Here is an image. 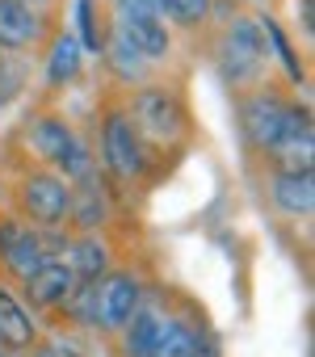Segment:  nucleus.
<instances>
[{
    "mask_svg": "<svg viewBox=\"0 0 315 357\" xmlns=\"http://www.w3.org/2000/svg\"><path fill=\"white\" fill-rule=\"evenodd\" d=\"M126 114H130L139 139L155 143V147H177L190 135V109H185V101L173 89H164V84H143L130 97Z\"/></svg>",
    "mask_w": 315,
    "mask_h": 357,
    "instance_id": "obj_1",
    "label": "nucleus"
},
{
    "mask_svg": "<svg viewBox=\"0 0 315 357\" xmlns=\"http://www.w3.org/2000/svg\"><path fill=\"white\" fill-rule=\"evenodd\" d=\"M240 126H244V135H248V143H252L256 151H273L282 139L307 130V126H311V114L298 109L294 101H286V97L261 89V93L244 97V105H240Z\"/></svg>",
    "mask_w": 315,
    "mask_h": 357,
    "instance_id": "obj_2",
    "label": "nucleus"
},
{
    "mask_svg": "<svg viewBox=\"0 0 315 357\" xmlns=\"http://www.w3.org/2000/svg\"><path fill=\"white\" fill-rule=\"evenodd\" d=\"M101 164L109 168V176L118 181H139L147 172V143L139 139L126 105H109L101 118Z\"/></svg>",
    "mask_w": 315,
    "mask_h": 357,
    "instance_id": "obj_3",
    "label": "nucleus"
},
{
    "mask_svg": "<svg viewBox=\"0 0 315 357\" xmlns=\"http://www.w3.org/2000/svg\"><path fill=\"white\" fill-rule=\"evenodd\" d=\"M17 202L38 227L51 231V227H63V219L72 211V185L51 168H30L17 185Z\"/></svg>",
    "mask_w": 315,
    "mask_h": 357,
    "instance_id": "obj_4",
    "label": "nucleus"
},
{
    "mask_svg": "<svg viewBox=\"0 0 315 357\" xmlns=\"http://www.w3.org/2000/svg\"><path fill=\"white\" fill-rule=\"evenodd\" d=\"M265 63V30L252 17H236L219 38V68L231 84H244Z\"/></svg>",
    "mask_w": 315,
    "mask_h": 357,
    "instance_id": "obj_5",
    "label": "nucleus"
},
{
    "mask_svg": "<svg viewBox=\"0 0 315 357\" xmlns=\"http://www.w3.org/2000/svg\"><path fill=\"white\" fill-rule=\"evenodd\" d=\"M139 307H143V286L130 269H114L93 286V328L122 332Z\"/></svg>",
    "mask_w": 315,
    "mask_h": 357,
    "instance_id": "obj_6",
    "label": "nucleus"
},
{
    "mask_svg": "<svg viewBox=\"0 0 315 357\" xmlns=\"http://www.w3.org/2000/svg\"><path fill=\"white\" fill-rule=\"evenodd\" d=\"M47 261H55V257H51V244L43 240L38 227H30L22 219H0V265H5L9 278L26 282Z\"/></svg>",
    "mask_w": 315,
    "mask_h": 357,
    "instance_id": "obj_7",
    "label": "nucleus"
},
{
    "mask_svg": "<svg viewBox=\"0 0 315 357\" xmlns=\"http://www.w3.org/2000/svg\"><path fill=\"white\" fill-rule=\"evenodd\" d=\"M26 286V294H30V303L38 307V311H59V307H68V298L76 294V278H72V269L63 265V261H47L34 278H26L22 282Z\"/></svg>",
    "mask_w": 315,
    "mask_h": 357,
    "instance_id": "obj_8",
    "label": "nucleus"
},
{
    "mask_svg": "<svg viewBox=\"0 0 315 357\" xmlns=\"http://www.w3.org/2000/svg\"><path fill=\"white\" fill-rule=\"evenodd\" d=\"M164 311L139 307L130 324L122 328V353L126 357H164Z\"/></svg>",
    "mask_w": 315,
    "mask_h": 357,
    "instance_id": "obj_9",
    "label": "nucleus"
},
{
    "mask_svg": "<svg viewBox=\"0 0 315 357\" xmlns=\"http://www.w3.org/2000/svg\"><path fill=\"white\" fill-rule=\"evenodd\" d=\"M269 198L290 219H311L315 211V176L311 172H273L269 176Z\"/></svg>",
    "mask_w": 315,
    "mask_h": 357,
    "instance_id": "obj_10",
    "label": "nucleus"
},
{
    "mask_svg": "<svg viewBox=\"0 0 315 357\" xmlns=\"http://www.w3.org/2000/svg\"><path fill=\"white\" fill-rule=\"evenodd\" d=\"M26 143H30V151H34L43 164H51V168H55V164L68 155V147L76 143V130L68 126V118H59V114H43V118H34V122H30Z\"/></svg>",
    "mask_w": 315,
    "mask_h": 357,
    "instance_id": "obj_11",
    "label": "nucleus"
},
{
    "mask_svg": "<svg viewBox=\"0 0 315 357\" xmlns=\"http://www.w3.org/2000/svg\"><path fill=\"white\" fill-rule=\"evenodd\" d=\"M63 265L72 269L76 282H101L109 273V244L97 240V231H80L72 244H63Z\"/></svg>",
    "mask_w": 315,
    "mask_h": 357,
    "instance_id": "obj_12",
    "label": "nucleus"
},
{
    "mask_svg": "<svg viewBox=\"0 0 315 357\" xmlns=\"http://www.w3.org/2000/svg\"><path fill=\"white\" fill-rule=\"evenodd\" d=\"M34 340H38V328H34L30 311L13 298L9 286H0V349L26 353V349H34Z\"/></svg>",
    "mask_w": 315,
    "mask_h": 357,
    "instance_id": "obj_13",
    "label": "nucleus"
},
{
    "mask_svg": "<svg viewBox=\"0 0 315 357\" xmlns=\"http://www.w3.org/2000/svg\"><path fill=\"white\" fill-rule=\"evenodd\" d=\"M38 43V13L26 0H0V51H26Z\"/></svg>",
    "mask_w": 315,
    "mask_h": 357,
    "instance_id": "obj_14",
    "label": "nucleus"
},
{
    "mask_svg": "<svg viewBox=\"0 0 315 357\" xmlns=\"http://www.w3.org/2000/svg\"><path fill=\"white\" fill-rule=\"evenodd\" d=\"M72 227L80 231H97L105 223V190L97 185V176H89V181L72 185V211H68Z\"/></svg>",
    "mask_w": 315,
    "mask_h": 357,
    "instance_id": "obj_15",
    "label": "nucleus"
},
{
    "mask_svg": "<svg viewBox=\"0 0 315 357\" xmlns=\"http://www.w3.org/2000/svg\"><path fill=\"white\" fill-rule=\"evenodd\" d=\"M269 160L277 164V172H311V164H315V135H311V126L290 135V139H282L269 151Z\"/></svg>",
    "mask_w": 315,
    "mask_h": 357,
    "instance_id": "obj_16",
    "label": "nucleus"
},
{
    "mask_svg": "<svg viewBox=\"0 0 315 357\" xmlns=\"http://www.w3.org/2000/svg\"><path fill=\"white\" fill-rule=\"evenodd\" d=\"M80 76V43L72 34H59L55 47H51V59H47V80L51 84H68Z\"/></svg>",
    "mask_w": 315,
    "mask_h": 357,
    "instance_id": "obj_17",
    "label": "nucleus"
},
{
    "mask_svg": "<svg viewBox=\"0 0 315 357\" xmlns=\"http://www.w3.org/2000/svg\"><path fill=\"white\" fill-rule=\"evenodd\" d=\"M109 55H114V68H118V76L122 80H139L143 76V68H147V59L130 47V38L114 26V34H109Z\"/></svg>",
    "mask_w": 315,
    "mask_h": 357,
    "instance_id": "obj_18",
    "label": "nucleus"
},
{
    "mask_svg": "<svg viewBox=\"0 0 315 357\" xmlns=\"http://www.w3.org/2000/svg\"><path fill=\"white\" fill-rule=\"evenodd\" d=\"M160 13L173 26H202L210 17V0H160Z\"/></svg>",
    "mask_w": 315,
    "mask_h": 357,
    "instance_id": "obj_19",
    "label": "nucleus"
},
{
    "mask_svg": "<svg viewBox=\"0 0 315 357\" xmlns=\"http://www.w3.org/2000/svg\"><path fill=\"white\" fill-rule=\"evenodd\" d=\"M76 17H80V47L84 51H101L105 47V30H101V17H97V0H76Z\"/></svg>",
    "mask_w": 315,
    "mask_h": 357,
    "instance_id": "obj_20",
    "label": "nucleus"
},
{
    "mask_svg": "<svg viewBox=\"0 0 315 357\" xmlns=\"http://www.w3.org/2000/svg\"><path fill=\"white\" fill-rule=\"evenodd\" d=\"M261 30H265V38H269L273 47H277V55H282V63H286L290 80H302V63H298V55L290 51V43H286V34L277 30V22H273V17H265V26H261Z\"/></svg>",
    "mask_w": 315,
    "mask_h": 357,
    "instance_id": "obj_21",
    "label": "nucleus"
},
{
    "mask_svg": "<svg viewBox=\"0 0 315 357\" xmlns=\"http://www.w3.org/2000/svg\"><path fill=\"white\" fill-rule=\"evenodd\" d=\"M118 13H155V17H164L160 13V0H114Z\"/></svg>",
    "mask_w": 315,
    "mask_h": 357,
    "instance_id": "obj_22",
    "label": "nucleus"
},
{
    "mask_svg": "<svg viewBox=\"0 0 315 357\" xmlns=\"http://www.w3.org/2000/svg\"><path fill=\"white\" fill-rule=\"evenodd\" d=\"M26 5H30V9H34V5H38V0H26Z\"/></svg>",
    "mask_w": 315,
    "mask_h": 357,
    "instance_id": "obj_23",
    "label": "nucleus"
},
{
    "mask_svg": "<svg viewBox=\"0 0 315 357\" xmlns=\"http://www.w3.org/2000/svg\"><path fill=\"white\" fill-rule=\"evenodd\" d=\"M0 357H5V349H0Z\"/></svg>",
    "mask_w": 315,
    "mask_h": 357,
    "instance_id": "obj_24",
    "label": "nucleus"
}]
</instances>
